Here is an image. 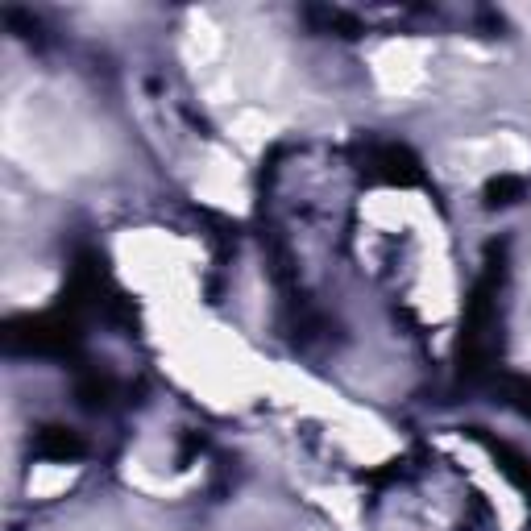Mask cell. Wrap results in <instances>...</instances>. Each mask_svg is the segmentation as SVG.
<instances>
[{"label":"cell","mask_w":531,"mask_h":531,"mask_svg":"<svg viewBox=\"0 0 531 531\" xmlns=\"http://www.w3.org/2000/svg\"><path fill=\"white\" fill-rule=\"evenodd\" d=\"M361 175H370L374 183H419L424 179L419 162L395 142H374L361 154Z\"/></svg>","instance_id":"6da1fadb"},{"label":"cell","mask_w":531,"mask_h":531,"mask_svg":"<svg viewBox=\"0 0 531 531\" xmlns=\"http://www.w3.org/2000/svg\"><path fill=\"white\" fill-rule=\"evenodd\" d=\"M38 453L50 461H71V457H83V440L71 428H46L38 432Z\"/></svg>","instance_id":"7a4b0ae2"},{"label":"cell","mask_w":531,"mask_h":531,"mask_svg":"<svg viewBox=\"0 0 531 531\" xmlns=\"http://www.w3.org/2000/svg\"><path fill=\"white\" fill-rule=\"evenodd\" d=\"M486 195H490V204H511L515 195H523V183L519 179H494L486 187Z\"/></svg>","instance_id":"3957f363"}]
</instances>
